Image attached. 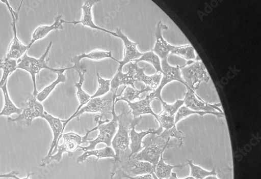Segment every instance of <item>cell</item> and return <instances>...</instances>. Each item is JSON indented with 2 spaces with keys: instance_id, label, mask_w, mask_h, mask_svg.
<instances>
[{
  "instance_id": "1",
  "label": "cell",
  "mask_w": 261,
  "mask_h": 179,
  "mask_svg": "<svg viewBox=\"0 0 261 179\" xmlns=\"http://www.w3.org/2000/svg\"><path fill=\"white\" fill-rule=\"evenodd\" d=\"M142 118V116L135 118L132 111H127L125 108L122 113L117 116L119 130L112 141L116 157L111 172V179H113L121 164L130 160L132 151L129 148V133L134 127L139 125Z\"/></svg>"
},
{
  "instance_id": "2",
  "label": "cell",
  "mask_w": 261,
  "mask_h": 179,
  "mask_svg": "<svg viewBox=\"0 0 261 179\" xmlns=\"http://www.w3.org/2000/svg\"><path fill=\"white\" fill-rule=\"evenodd\" d=\"M171 139H165L156 134H150L147 136L142 143L144 149L139 153L130 158V160L146 162L156 167L160 161L161 156L168 146H175L170 142Z\"/></svg>"
},
{
  "instance_id": "3",
  "label": "cell",
  "mask_w": 261,
  "mask_h": 179,
  "mask_svg": "<svg viewBox=\"0 0 261 179\" xmlns=\"http://www.w3.org/2000/svg\"><path fill=\"white\" fill-rule=\"evenodd\" d=\"M117 95L116 92L111 91L106 96L102 97H98L90 99L89 102L86 105L82 107L78 113L74 116H72L68 120L62 121L63 123V132L67 124L73 118H76L79 121L80 117L86 112L88 113H101L99 116V120H101L103 117L107 120V115L109 114H112L113 107L116 104V99L117 97H120Z\"/></svg>"
},
{
  "instance_id": "4",
  "label": "cell",
  "mask_w": 261,
  "mask_h": 179,
  "mask_svg": "<svg viewBox=\"0 0 261 179\" xmlns=\"http://www.w3.org/2000/svg\"><path fill=\"white\" fill-rule=\"evenodd\" d=\"M53 45V41H50L44 54L40 58H36L30 56L26 53L22 57L17 60V70H22L29 73L32 77L33 83L34 91L33 95L36 97L39 93L36 85V76L39 75L40 72L43 69H47L56 73L60 69L51 68L48 65V54Z\"/></svg>"
},
{
  "instance_id": "5",
  "label": "cell",
  "mask_w": 261,
  "mask_h": 179,
  "mask_svg": "<svg viewBox=\"0 0 261 179\" xmlns=\"http://www.w3.org/2000/svg\"><path fill=\"white\" fill-rule=\"evenodd\" d=\"M98 129V126L91 130L87 131L86 135L84 137H81L79 134L70 132L68 133H63L62 137L64 142L61 145H58L57 153L52 155L47 159H43L41 160L40 166L45 167L53 161L60 162L62 158V154L67 153L69 157H72L73 153L80 147V145L92 139H88L89 134L92 131Z\"/></svg>"
},
{
  "instance_id": "6",
  "label": "cell",
  "mask_w": 261,
  "mask_h": 179,
  "mask_svg": "<svg viewBox=\"0 0 261 179\" xmlns=\"http://www.w3.org/2000/svg\"><path fill=\"white\" fill-rule=\"evenodd\" d=\"M180 70L182 78L187 88L194 92L202 82L207 83L210 80L206 67L200 59L187 66L180 67Z\"/></svg>"
},
{
  "instance_id": "7",
  "label": "cell",
  "mask_w": 261,
  "mask_h": 179,
  "mask_svg": "<svg viewBox=\"0 0 261 179\" xmlns=\"http://www.w3.org/2000/svg\"><path fill=\"white\" fill-rule=\"evenodd\" d=\"M115 106L113 107L112 114L113 119L112 121H109L108 119L105 121H102L99 120L96 121L98 123V129L99 130V134L95 140H91L88 142L90 145L87 147H81L82 150L84 152L94 150L96 145L100 143H105L108 147L112 146V141L117 131V128L118 127V122L117 121V115L116 114Z\"/></svg>"
},
{
  "instance_id": "8",
  "label": "cell",
  "mask_w": 261,
  "mask_h": 179,
  "mask_svg": "<svg viewBox=\"0 0 261 179\" xmlns=\"http://www.w3.org/2000/svg\"><path fill=\"white\" fill-rule=\"evenodd\" d=\"M45 111L44 107L42 103L38 101L36 97L30 95L21 113L15 118L9 117L8 122L29 127L31 126L35 118H43Z\"/></svg>"
},
{
  "instance_id": "9",
  "label": "cell",
  "mask_w": 261,
  "mask_h": 179,
  "mask_svg": "<svg viewBox=\"0 0 261 179\" xmlns=\"http://www.w3.org/2000/svg\"><path fill=\"white\" fill-rule=\"evenodd\" d=\"M6 5L12 17V27L13 32V38L9 45L8 53L6 58L18 60L29 50L28 45L24 44L17 36L16 29V21L18 18V12H16L11 7L7 0L1 1Z\"/></svg>"
},
{
  "instance_id": "10",
  "label": "cell",
  "mask_w": 261,
  "mask_h": 179,
  "mask_svg": "<svg viewBox=\"0 0 261 179\" xmlns=\"http://www.w3.org/2000/svg\"><path fill=\"white\" fill-rule=\"evenodd\" d=\"M161 66L163 77L162 78L161 83L158 87L155 90L153 93L149 95L153 100H158L161 101L162 100L161 96L162 89L166 84L170 82L178 81L187 86L186 83L182 78L180 67L179 66L174 67L170 65L168 63L167 58L162 59Z\"/></svg>"
},
{
  "instance_id": "11",
  "label": "cell",
  "mask_w": 261,
  "mask_h": 179,
  "mask_svg": "<svg viewBox=\"0 0 261 179\" xmlns=\"http://www.w3.org/2000/svg\"><path fill=\"white\" fill-rule=\"evenodd\" d=\"M119 168L130 176L150 174L154 179H159L155 174L153 165L146 162L129 160L122 163Z\"/></svg>"
},
{
  "instance_id": "12",
  "label": "cell",
  "mask_w": 261,
  "mask_h": 179,
  "mask_svg": "<svg viewBox=\"0 0 261 179\" xmlns=\"http://www.w3.org/2000/svg\"><path fill=\"white\" fill-rule=\"evenodd\" d=\"M160 101L163 104V110L156 119L160 127L165 129H169L176 126L175 116L178 109L184 105V100H178L172 104H167L163 99Z\"/></svg>"
},
{
  "instance_id": "13",
  "label": "cell",
  "mask_w": 261,
  "mask_h": 179,
  "mask_svg": "<svg viewBox=\"0 0 261 179\" xmlns=\"http://www.w3.org/2000/svg\"><path fill=\"white\" fill-rule=\"evenodd\" d=\"M99 2V1L85 2L83 6L81 7V9L83 10V15L81 20L80 21H67L63 19V23L72 24L74 25L78 24H82L84 26H88L93 29L100 30L119 38V36L116 34V33L108 31L98 26H96L94 24L92 13V8L95 4Z\"/></svg>"
},
{
  "instance_id": "14",
  "label": "cell",
  "mask_w": 261,
  "mask_h": 179,
  "mask_svg": "<svg viewBox=\"0 0 261 179\" xmlns=\"http://www.w3.org/2000/svg\"><path fill=\"white\" fill-rule=\"evenodd\" d=\"M184 102L187 107L194 111L213 113V112H216L215 110H218L220 112H223L219 108L222 105L221 103L213 105L203 102L197 96L196 97L195 92L192 90H188V92L185 94Z\"/></svg>"
},
{
  "instance_id": "15",
  "label": "cell",
  "mask_w": 261,
  "mask_h": 179,
  "mask_svg": "<svg viewBox=\"0 0 261 179\" xmlns=\"http://www.w3.org/2000/svg\"><path fill=\"white\" fill-rule=\"evenodd\" d=\"M116 33L119 38L123 40L124 44V58L123 61H120L118 70H122L125 64L140 58L143 53L140 52L137 48L138 43L129 40L127 37L122 33L121 28H117Z\"/></svg>"
},
{
  "instance_id": "16",
  "label": "cell",
  "mask_w": 261,
  "mask_h": 179,
  "mask_svg": "<svg viewBox=\"0 0 261 179\" xmlns=\"http://www.w3.org/2000/svg\"><path fill=\"white\" fill-rule=\"evenodd\" d=\"M168 27L163 25L162 21H160L158 24L155 35L156 38V42L154 48L152 50L162 59H167L170 53L176 48L169 44L163 37V30H167Z\"/></svg>"
},
{
  "instance_id": "17",
  "label": "cell",
  "mask_w": 261,
  "mask_h": 179,
  "mask_svg": "<svg viewBox=\"0 0 261 179\" xmlns=\"http://www.w3.org/2000/svg\"><path fill=\"white\" fill-rule=\"evenodd\" d=\"M43 119L46 120L49 124L54 134V139L51 143L50 149L47 155L45 157L44 159H47L53 155V152H57V146L60 139L63 134V123L62 121L56 118L45 111Z\"/></svg>"
},
{
  "instance_id": "18",
  "label": "cell",
  "mask_w": 261,
  "mask_h": 179,
  "mask_svg": "<svg viewBox=\"0 0 261 179\" xmlns=\"http://www.w3.org/2000/svg\"><path fill=\"white\" fill-rule=\"evenodd\" d=\"M128 72L126 74H123L122 70H118L111 82V91L117 92L119 87L122 85H129L133 88H136L135 85V82L137 81L134 78L136 74V71L133 69L132 63L130 62L127 65Z\"/></svg>"
},
{
  "instance_id": "19",
  "label": "cell",
  "mask_w": 261,
  "mask_h": 179,
  "mask_svg": "<svg viewBox=\"0 0 261 179\" xmlns=\"http://www.w3.org/2000/svg\"><path fill=\"white\" fill-rule=\"evenodd\" d=\"M136 127H134L130 130L129 133V138L132 141V143L129 144V148L132 151V154H130V158L135 156L143 148L142 147V140L146 137L148 134H156L158 135L160 134L163 131V128L160 127L158 130L154 129H149L146 131H142L140 133L136 131Z\"/></svg>"
},
{
  "instance_id": "20",
  "label": "cell",
  "mask_w": 261,
  "mask_h": 179,
  "mask_svg": "<svg viewBox=\"0 0 261 179\" xmlns=\"http://www.w3.org/2000/svg\"><path fill=\"white\" fill-rule=\"evenodd\" d=\"M152 101H153V99L150 95H148L145 99H141L138 102L134 103L128 101L125 102L128 103V106H129L132 113L135 118L139 117L144 114H151L157 119L158 115L154 113L150 106Z\"/></svg>"
},
{
  "instance_id": "21",
  "label": "cell",
  "mask_w": 261,
  "mask_h": 179,
  "mask_svg": "<svg viewBox=\"0 0 261 179\" xmlns=\"http://www.w3.org/2000/svg\"><path fill=\"white\" fill-rule=\"evenodd\" d=\"M132 63L133 69L136 71V74L134 76V78L137 80V81L143 82L146 86H148L152 89L156 90L159 86L161 79L162 78V74H155V75L151 76H146L144 72L146 70L145 67L144 68H140L138 66V63Z\"/></svg>"
},
{
  "instance_id": "22",
  "label": "cell",
  "mask_w": 261,
  "mask_h": 179,
  "mask_svg": "<svg viewBox=\"0 0 261 179\" xmlns=\"http://www.w3.org/2000/svg\"><path fill=\"white\" fill-rule=\"evenodd\" d=\"M62 16L59 15L54 23L50 26H40L37 27L32 34V40L28 45L29 49H30L33 44L37 41L44 38L49 33L54 31L58 29H63L62 26L63 21L61 19Z\"/></svg>"
},
{
  "instance_id": "23",
  "label": "cell",
  "mask_w": 261,
  "mask_h": 179,
  "mask_svg": "<svg viewBox=\"0 0 261 179\" xmlns=\"http://www.w3.org/2000/svg\"><path fill=\"white\" fill-rule=\"evenodd\" d=\"M71 69H73V66L68 67V68L60 69V71L56 72L55 73L58 75L57 79L50 85L43 88L41 92L38 94L36 96V98L38 101L41 103L44 101L53 92L54 90L58 84L61 82L64 83L65 82H66V76L63 74V73L66 70Z\"/></svg>"
},
{
  "instance_id": "24",
  "label": "cell",
  "mask_w": 261,
  "mask_h": 179,
  "mask_svg": "<svg viewBox=\"0 0 261 179\" xmlns=\"http://www.w3.org/2000/svg\"><path fill=\"white\" fill-rule=\"evenodd\" d=\"M89 58L95 61H99L106 58H110L119 63L120 61L113 56L112 51L105 52L100 50H96L88 54L83 53L74 57L71 61L74 63L73 69L79 68L80 62L83 58Z\"/></svg>"
},
{
  "instance_id": "25",
  "label": "cell",
  "mask_w": 261,
  "mask_h": 179,
  "mask_svg": "<svg viewBox=\"0 0 261 179\" xmlns=\"http://www.w3.org/2000/svg\"><path fill=\"white\" fill-rule=\"evenodd\" d=\"M4 97V106L0 112V116H10L12 114L19 115L23 109L17 107L11 100L8 90V82L1 87Z\"/></svg>"
},
{
  "instance_id": "26",
  "label": "cell",
  "mask_w": 261,
  "mask_h": 179,
  "mask_svg": "<svg viewBox=\"0 0 261 179\" xmlns=\"http://www.w3.org/2000/svg\"><path fill=\"white\" fill-rule=\"evenodd\" d=\"M91 156L97 157V161L102 158H111L115 159L116 157L114 150L111 147L108 146L100 150H94L85 152L77 158V163L79 164L85 162Z\"/></svg>"
},
{
  "instance_id": "27",
  "label": "cell",
  "mask_w": 261,
  "mask_h": 179,
  "mask_svg": "<svg viewBox=\"0 0 261 179\" xmlns=\"http://www.w3.org/2000/svg\"><path fill=\"white\" fill-rule=\"evenodd\" d=\"M75 70L77 72L80 77V81L77 83H75L74 86L77 89L76 95L80 102V105L78 107L77 109L75 111V113L73 115V116L75 115L78 113V111L84 105L86 104L89 102L91 97V96H90L89 95L86 93L82 88L83 84L84 81L85 74L86 72V70H83L82 71L81 69H80V67L79 68L76 69Z\"/></svg>"
},
{
  "instance_id": "28",
  "label": "cell",
  "mask_w": 261,
  "mask_h": 179,
  "mask_svg": "<svg viewBox=\"0 0 261 179\" xmlns=\"http://www.w3.org/2000/svg\"><path fill=\"white\" fill-rule=\"evenodd\" d=\"M17 60L5 58L0 60V69L3 71V76L0 80V88L8 82L9 78L17 70Z\"/></svg>"
},
{
  "instance_id": "29",
  "label": "cell",
  "mask_w": 261,
  "mask_h": 179,
  "mask_svg": "<svg viewBox=\"0 0 261 179\" xmlns=\"http://www.w3.org/2000/svg\"><path fill=\"white\" fill-rule=\"evenodd\" d=\"M197 114L202 117L206 114H211L216 116L218 118H222L224 116V113L223 112H213V113H210V112L207 111H194L189 109L186 106H182L178 110L177 113L175 116V124H177L181 121L182 120L187 117L191 115Z\"/></svg>"
},
{
  "instance_id": "30",
  "label": "cell",
  "mask_w": 261,
  "mask_h": 179,
  "mask_svg": "<svg viewBox=\"0 0 261 179\" xmlns=\"http://www.w3.org/2000/svg\"><path fill=\"white\" fill-rule=\"evenodd\" d=\"M163 156V154L161 156L155 170V174L159 179L168 178L171 176L172 171L174 168L183 169L186 166L184 164L175 166L167 164L165 162Z\"/></svg>"
},
{
  "instance_id": "31",
  "label": "cell",
  "mask_w": 261,
  "mask_h": 179,
  "mask_svg": "<svg viewBox=\"0 0 261 179\" xmlns=\"http://www.w3.org/2000/svg\"><path fill=\"white\" fill-rule=\"evenodd\" d=\"M152 91H153V89L149 86L146 85H144L141 90H137V88H134L133 87L127 86L125 90L123 96L117 98L116 99V103L121 100L132 102L136 99L141 100L142 99L140 97L141 94L144 93H147Z\"/></svg>"
},
{
  "instance_id": "32",
  "label": "cell",
  "mask_w": 261,
  "mask_h": 179,
  "mask_svg": "<svg viewBox=\"0 0 261 179\" xmlns=\"http://www.w3.org/2000/svg\"><path fill=\"white\" fill-rule=\"evenodd\" d=\"M187 160L191 169L190 176L195 179H203L208 176L217 174L214 168L211 171H208L199 166L194 165L193 160Z\"/></svg>"
},
{
  "instance_id": "33",
  "label": "cell",
  "mask_w": 261,
  "mask_h": 179,
  "mask_svg": "<svg viewBox=\"0 0 261 179\" xmlns=\"http://www.w3.org/2000/svg\"><path fill=\"white\" fill-rule=\"evenodd\" d=\"M141 61L147 62L153 65L156 71V74L159 73H163L160 58L153 51L146 52L139 58L133 61L132 62L138 63Z\"/></svg>"
},
{
  "instance_id": "34",
  "label": "cell",
  "mask_w": 261,
  "mask_h": 179,
  "mask_svg": "<svg viewBox=\"0 0 261 179\" xmlns=\"http://www.w3.org/2000/svg\"><path fill=\"white\" fill-rule=\"evenodd\" d=\"M159 136L165 139H171V138H176L178 141L179 147L184 144V134L177 129L176 126L169 129H165Z\"/></svg>"
},
{
  "instance_id": "35",
  "label": "cell",
  "mask_w": 261,
  "mask_h": 179,
  "mask_svg": "<svg viewBox=\"0 0 261 179\" xmlns=\"http://www.w3.org/2000/svg\"><path fill=\"white\" fill-rule=\"evenodd\" d=\"M171 54L177 55L188 61L194 60L197 58L194 48L191 46H189V45L181 47H176L171 51Z\"/></svg>"
},
{
  "instance_id": "36",
  "label": "cell",
  "mask_w": 261,
  "mask_h": 179,
  "mask_svg": "<svg viewBox=\"0 0 261 179\" xmlns=\"http://www.w3.org/2000/svg\"><path fill=\"white\" fill-rule=\"evenodd\" d=\"M98 77V87L96 93L91 97V99L100 97L111 91V82L112 79L106 80L102 78L98 72H96Z\"/></svg>"
},
{
  "instance_id": "37",
  "label": "cell",
  "mask_w": 261,
  "mask_h": 179,
  "mask_svg": "<svg viewBox=\"0 0 261 179\" xmlns=\"http://www.w3.org/2000/svg\"><path fill=\"white\" fill-rule=\"evenodd\" d=\"M121 173L122 175V177H125L128 179H154L153 176H152V175L150 174H146L133 177L126 174L122 170L121 171Z\"/></svg>"
},
{
  "instance_id": "38",
  "label": "cell",
  "mask_w": 261,
  "mask_h": 179,
  "mask_svg": "<svg viewBox=\"0 0 261 179\" xmlns=\"http://www.w3.org/2000/svg\"><path fill=\"white\" fill-rule=\"evenodd\" d=\"M18 172L16 171H12L9 173L0 174V178H12L17 179Z\"/></svg>"
},
{
  "instance_id": "39",
  "label": "cell",
  "mask_w": 261,
  "mask_h": 179,
  "mask_svg": "<svg viewBox=\"0 0 261 179\" xmlns=\"http://www.w3.org/2000/svg\"><path fill=\"white\" fill-rule=\"evenodd\" d=\"M167 179H195L194 178L192 177V176H188L185 178H178L177 177V174L175 172H172L171 176Z\"/></svg>"
},
{
  "instance_id": "40",
  "label": "cell",
  "mask_w": 261,
  "mask_h": 179,
  "mask_svg": "<svg viewBox=\"0 0 261 179\" xmlns=\"http://www.w3.org/2000/svg\"><path fill=\"white\" fill-rule=\"evenodd\" d=\"M203 179H219L216 175H210Z\"/></svg>"
},
{
  "instance_id": "41",
  "label": "cell",
  "mask_w": 261,
  "mask_h": 179,
  "mask_svg": "<svg viewBox=\"0 0 261 179\" xmlns=\"http://www.w3.org/2000/svg\"><path fill=\"white\" fill-rule=\"evenodd\" d=\"M34 174V173H29L27 175V177H23V178H20L18 176L17 178V179H31L30 178V176L31 175H33Z\"/></svg>"
}]
</instances>
